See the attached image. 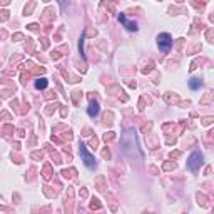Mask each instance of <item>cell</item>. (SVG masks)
I'll use <instances>...</instances> for the list:
<instances>
[{
  "label": "cell",
  "instance_id": "obj_1",
  "mask_svg": "<svg viewBox=\"0 0 214 214\" xmlns=\"http://www.w3.org/2000/svg\"><path fill=\"white\" fill-rule=\"evenodd\" d=\"M120 145H122L124 154L129 159H142V152L137 144V135H135V129H125L124 134L120 135Z\"/></svg>",
  "mask_w": 214,
  "mask_h": 214
},
{
  "label": "cell",
  "instance_id": "obj_2",
  "mask_svg": "<svg viewBox=\"0 0 214 214\" xmlns=\"http://www.w3.org/2000/svg\"><path fill=\"white\" fill-rule=\"evenodd\" d=\"M157 45L162 54H169V50L172 48V37L169 33H159L157 35Z\"/></svg>",
  "mask_w": 214,
  "mask_h": 214
},
{
  "label": "cell",
  "instance_id": "obj_3",
  "mask_svg": "<svg viewBox=\"0 0 214 214\" xmlns=\"http://www.w3.org/2000/svg\"><path fill=\"white\" fill-rule=\"evenodd\" d=\"M201 164H202V154L199 152V150H196V152H192L191 155H189V159H187V169L189 171L196 172L197 169L201 167Z\"/></svg>",
  "mask_w": 214,
  "mask_h": 214
},
{
  "label": "cell",
  "instance_id": "obj_4",
  "mask_svg": "<svg viewBox=\"0 0 214 214\" xmlns=\"http://www.w3.org/2000/svg\"><path fill=\"white\" fill-rule=\"evenodd\" d=\"M79 149H80L82 160H84V164L87 166V169H94V167H95V159H94V155H92L89 150H87V145H85V144H80Z\"/></svg>",
  "mask_w": 214,
  "mask_h": 214
},
{
  "label": "cell",
  "instance_id": "obj_5",
  "mask_svg": "<svg viewBox=\"0 0 214 214\" xmlns=\"http://www.w3.org/2000/svg\"><path fill=\"white\" fill-rule=\"evenodd\" d=\"M119 22L122 23V25L127 28V30H130V32H137V23H135L134 20H129V18L125 17L124 13H119Z\"/></svg>",
  "mask_w": 214,
  "mask_h": 214
},
{
  "label": "cell",
  "instance_id": "obj_6",
  "mask_svg": "<svg viewBox=\"0 0 214 214\" xmlns=\"http://www.w3.org/2000/svg\"><path fill=\"white\" fill-rule=\"evenodd\" d=\"M99 110H100V107H99V102H97V100H90V104H89V109H87V114H89L90 117H95V115L99 114Z\"/></svg>",
  "mask_w": 214,
  "mask_h": 214
},
{
  "label": "cell",
  "instance_id": "obj_7",
  "mask_svg": "<svg viewBox=\"0 0 214 214\" xmlns=\"http://www.w3.org/2000/svg\"><path fill=\"white\" fill-rule=\"evenodd\" d=\"M47 85H48V80L45 79V77H42V79L35 80V89H45Z\"/></svg>",
  "mask_w": 214,
  "mask_h": 214
},
{
  "label": "cell",
  "instance_id": "obj_8",
  "mask_svg": "<svg viewBox=\"0 0 214 214\" xmlns=\"http://www.w3.org/2000/svg\"><path fill=\"white\" fill-rule=\"evenodd\" d=\"M189 85H191L192 90H197V89H201L202 82L199 80V79H191V80H189Z\"/></svg>",
  "mask_w": 214,
  "mask_h": 214
}]
</instances>
